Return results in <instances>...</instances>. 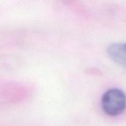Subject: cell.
Returning <instances> with one entry per match:
<instances>
[{"label":"cell","instance_id":"obj_1","mask_svg":"<svg viewBox=\"0 0 126 126\" xmlns=\"http://www.w3.org/2000/svg\"><path fill=\"white\" fill-rule=\"evenodd\" d=\"M101 106L105 114L110 117H117L126 110V93L118 89H108L102 96Z\"/></svg>","mask_w":126,"mask_h":126},{"label":"cell","instance_id":"obj_2","mask_svg":"<svg viewBox=\"0 0 126 126\" xmlns=\"http://www.w3.org/2000/svg\"><path fill=\"white\" fill-rule=\"evenodd\" d=\"M109 56L117 63L126 68V43H116L107 48Z\"/></svg>","mask_w":126,"mask_h":126}]
</instances>
